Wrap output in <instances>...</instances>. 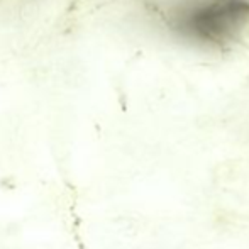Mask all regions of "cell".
Segmentation results:
<instances>
[{
	"label": "cell",
	"mask_w": 249,
	"mask_h": 249,
	"mask_svg": "<svg viewBox=\"0 0 249 249\" xmlns=\"http://www.w3.org/2000/svg\"><path fill=\"white\" fill-rule=\"evenodd\" d=\"M151 12L171 41L203 53L231 50L249 31V0H153Z\"/></svg>",
	"instance_id": "1"
}]
</instances>
